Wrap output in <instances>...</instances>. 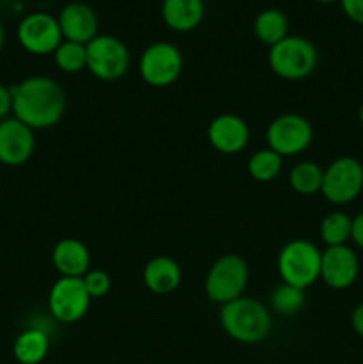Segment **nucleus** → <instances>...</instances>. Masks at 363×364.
<instances>
[{"instance_id":"nucleus-1","label":"nucleus","mask_w":363,"mask_h":364,"mask_svg":"<svg viewBox=\"0 0 363 364\" xmlns=\"http://www.w3.org/2000/svg\"><path fill=\"white\" fill-rule=\"evenodd\" d=\"M13 114L32 130H46L63 119L66 95L53 78L34 75L11 85Z\"/></svg>"},{"instance_id":"nucleus-2","label":"nucleus","mask_w":363,"mask_h":364,"mask_svg":"<svg viewBox=\"0 0 363 364\" xmlns=\"http://www.w3.org/2000/svg\"><path fill=\"white\" fill-rule=\"evenodd\" d=\"M219 322L224 333L238 343H260L270 333V313L262 302L249 297H238L221 306Z\"/></svg>"},{"instance_id":"nucleus-3","label":"nucleus","mask_w":363,"mask_h":364,"mask_svg":"<svg viewBox=\"0 0 363 364\" xmlns=\"http://www.w3.org/2000/svg\"><path fill=\"white\" fill-rule=\"evenodd\" d=\"M269 66L285 80H301L313 73L319 60L315 45L302 36H287L269 48Z\"/></svg>"},{"instance_id":"nucleus-4","label":"nucleus","mask_w":363,"mask_h":364,"mask_svg":"<svg viewBox=\"0 0 363 364\" xmlns=\"http://www.w3.org/2000/svg\"><path fill=\"white\" fill-rule=\"evenodd\" d=\"M322 252L305 238H295L281 247L278 256V272L283 283L306 290L320 277Z\"/></svg>"},{"instance_id":"nucleus-5","label":"nucleus","mask_w":363,"mask_h":364,"mask_svg":"<svg viewBox=\"0 0 363 364\" xmlns=\"http://www.w3.org/2000/svg\"><path fill=\"white\" fill-rule=\"evenodd\" d=\"M248 265L238 255H224L210 267L205 277L206 297L217 304H228L242 297L248 284Z\"/></svg>"},{"instance_id":"nucleus-6","label":"nucleus","mask_w":363,"mask_h":364,"mask_svg":"<svg viewBox=\"0 0 363 364\" xmlns=\"http://www.w3.org/2000/svg\"><path fill=\"white\" fill-rule=\"evenodd\" d=\"M88 66L100 80H117L130 66V52L121 39L109 34H98L85 45Z\"/></svg>"},{"instance_id":"nucleus-7","label":"nucleus","mask_w":363,"mask_h":364,"mask_svg":"<svg viewBox=\"0 0 363 364\" xmlns=\"http://www.w3.org/2000/svg\"><path fill=\"white\" fill-rule=\"evenodd\" d=\"M184 70V57L178 46L167 41L148 45L139 60L142 80L152 87H167L180 78Z\"/></svg>"},{"instance_id":"nucleus-8","label":"nucleus","mask_w":363,"mask_h":364,"mask_svg":"<svg viewBox=\"0 0 363 364\" xmlns=\"http://www.w3.org/2000/svg\"><path fill=\"white\" fill-rule=\"evenodd\" d=\"M363 191V166L352 156H340L324 169V198L333 205L352 203Z\"/></svg>"},{"instance_id":"nucleus-9","label":"nucleus","mask_w":363,"mask_h":364,"mask_svg":"<svg viewBox=\"0 0 363 364\" xmlns=\"http://www.w3.org/2000/svg\"><path fill=\"white\" fill-rule=\"evenodd\" d=\"M18 43L32 55H50L64 41L59 21L56 16L43 11L21 18L16 28Z\"/></svg>"},{"instance_id":"nucleus-10","label":"nucleus","mask_w":363,"mask_h":364,"mask_svg":"<svg viewBox=\"0 0 363 364\" xmlns=\"http://www.w3.org/2000/svg\"><path fill=\"white\" fill-rule=\"evenodd\" d=\"M269 149L280 156H292L302 153L313 141V128L306 117L299 114H281L267 127Z\"/></svg>"},{"instance_id":"nucleus-11","label":"nucleus","mask_w":363,"mask_h":364,"mask_svg":"<svg viewBox=\"0 0 363 364\" xmlns=\"http://www.w3.org/2000/svg\"><path fill=\"white\" fill-rule=\"evenodd\" d=\"M91 297L85 291L82 277H63L53 283L48 294V309L53 318L63 323H75L88 313Z\"/></svg>"},{"instance_id":"nucleus-12","label":"nucleus","mask_w":363,"mask_h":364,"mask_svg":"<svg viewBox=\"0 0 363 364\" xmlns=\"http://www.w3.org/2000/svg\"><path fill=\"white\" fill-rule=\"evenodd\" d=\"M36 148L34 130L16 117L0 121V164L21 166L32 156Z\"/></svg>"},{"instance_id":"nucleus-13","label":"nucleus","mask_w":363,"mask_h":364,"mask_svg":"<svg viewBox=\"0 0 363 364\" xmlns=\"http://www.w3.org/2000/svg\"><path fill=\"white\" fill-rule=\"evenodd\" d=\"M359 274V259L349 245L327 247L320 258V279L333 290L352 287Z\"/></svg>"},{"instance_id":"nucleus-14","label":"nucleus","mask_w":363,"mask_h":364,"mask_svg":"<svg viewBox=\"0 0 363 364\" xmlns=\"http://www.w3.org/2000/svg\"><path fill=\"white\" fill-rule=\"evenodd\" d=\"M63 39L80 45H88L91 39L98 36V16L89 4L70 2L60 9L59 16Z\"/></svg>"},{"instance_id":"nucleus-15","label":"nucleus","mask_w":363,"mask_h":364,"mask_svg":"<svg viewBox=\"0 0 363 364\" xmlns=\"http://www.w3.org/2000/svg\"><path fill=\"white\" fill-rule=\"evenodd\" d=\"M209 141L219 153L235 155L248 146L249 127L235 114H221L209 124Z\"/></svg>"},{"instance_id":"nucleus-16","label":"nucleus","mask_w":363,"mask_h":364,"mask_svg":"<svg viewBox=\"0 0 363 364\" xmlns=\"http://www.w3.org/2000/svg\"><path fill=\"white\" fill-rule=\"evenodd\" d=\"M52 262L63 277H84L91 267V256L80 240L63 238L53 247Z\"/></svg>"},{"instance_id":"nucleus-17","label":"nucleus","mask_w":363,"mask_h":364,"mask_svg":"<svg viewBox=\"0 0 363 364\" xmlns=\"http://www.w3.org/2000/svg\"><path fill=\"white\" fill-rule=\"evenodd\" d=\"M162 21L174 32H191L199 27L205 18L203 0H162Z\"/></svg>"},{"instance_id":"nucleus-18","label":"nucleus","mask_w":363,"mask_h":364,"mask_svg":"<svg viewBox=\"0 0 363 364\" xmlns=\"http://www.w3.org/2000/svg\"><path fill=\"white\" fill-rule=\"evenodd\" d=\"M146 288L152 294L167 295L177 290L182 283V269L173 258L167 256H157L149 259L142 272Z\"/></svg>"},{"instance_id":"nucleus-19","label":"nucleus","mask_w":363,"mask_h":364,"mask_svg":"<svg viewBox=\"0 0 363 364\" xmlns=\"http://www.w3.org/2000/svg\"><path fill=\"white\" fill-rule=\"evenodd\" d=\"M50 350V338L45 331L32 329L23 331L20 336L14 340L13 354L20 364H39L46 358Z\"/></svg>"},{"instance_id":"nucleus-20","label":"nucleus","mask_w":363,"mask_h":364,"mask_svg":"<svg viewBox=\"0 0 363 364\" xmlns=\"http://www.w3.org/2000/svg\"><path fill=\"white\" fill-rule=\"evenodd\" d=\"M253 32L263 45L274 46L288 36V18L280 9H263L253 21Z\"/></svg>"},{"instance_id":"nucleus-21","label":"nucleus","mask_w":363,"mask_h":364,"mask_svg":"<svg viewBox=\"0 0 363 364\" xmlns=\"http://www.w3.org/2000/svg\"><path fill=\"white\" fill-rule=\"evenodd\" d=\"M324 180V169L315 162H299L295 164L288 174V183L292 191L301 196H312L320 192Z\"/></svg>"},{"instance_id":"nucleus-22","label":"nucleus","mask_w":363,"mask_h":364,"mask_svg":"<svg viewBox=\"0 0 363 364\" xmlns=\"http://www.w3.org/2000/svg\"><path fill=\"white\" fill-rule=\"evenodd\" d=\"M352 233V219L344 212H331L320 223V238L327 247L347 245Z\"/></svg>"},{"instance_id":"nucleus-23","label":"nucleus","mask_w":363,"mask_h":364,"mask_svg":"<svg viewBox=\"0 0 363 364\" xmlns=\"http://www.w3.org/2000/svg\"><path fill=\"white\" fill-rule=\"evenodd\" d=\"M281 166H283V156L278 155L273 149L265 148L260 151L253 153L251 159L248 160V173L253 180L262 181H273L281 173Z\"/></svg>"},{"instance_id":"nucleus-24","label":"nucleus","mask_w":363,"mask_h":364,"mask_svg":"<svg viewBox=\"0 0 363 364\" xmlns=\"http://www.w3.org/2000/svg\"><path fill=\"white\" fill-rule=\"evenodd\" d=\"M305 290L288 283H280L270 294V308L281 316L298 315L305 308Z\"/></svg>"},{"instance_id":"nucleus-25","label":"nucleus","mask_w":363,"mask_h":364,"mask_svg":"<svg viewBox=\"0 0 363 364\" xmlns=\"http://www.w3.org/2000/svg\"><path fill=\"white\" fill-rule=\"evenodd\" d=\"M53 60H56L57 68L64 73H80L88 66V55H85V45L80 43L66 41L64 39L57 50L53 52Z\"/></svg>"},{"instance_id":"nucleus-26","label":"nucleus","mask_w":363,"mask_h":364,"mask_svg":"<svg viewBox=\"0 0 363 364\" xmlns=\"http://www.w3.org/2000/svg\"><path fill=\"white\" fill-rule=\"evenodd\" d=\"M82 283H84L85 291H88L91 299L105 297L110 290V276L105 270L89 269L84 274V277H82Z\"/></svg>"},{"instance_id":"nucleus-27","label":"nucleus","mask_w":363,"mask_h":364,"mask_svg":"<svg viewBox=\"0 0 363 364\" xmlns=\"http://www.w3.org/2000/svg\"><path fill=\"white\" fill-rule=\"evenodd\" d=\"M338 4L349 20L363 25V0H338Z\"/></svg>"},{"instance_id":"nucleus-28","label":"nucleus","mask_w":363,"mask_h":364,"mask_svg":"<svg viewBox=\"0 0 363 364\" xmlns=\"http://www.w3.org/2000/svg\"><path fill=\"white\" fill-rule=\"evenodd\" d=\"M11 112H13V95H11V87L0 84V121L7 119Z\"/></svg>"},{"instance_id":"nucleus-29","label":"nucleus","mask_w":363,"mask_h":364,"mask_svg":"<svg viewBox=\"0 0 363 364\" xmlns=\"http://www.w3.org/2000/svg\"><path fill=\"white\" fill-rule=\"evenodd\" d=\"M351 240L354 242V245H358L359 249H363V212L352 219V233Z\"/></svg>"},{"instance_id":"nucleus-30","label":"nucleus","mask_w":363,"mask_h":364,"mask_svg":"<svg viewBox=\"0 0 363 364\" xmlns=\"http://www.w3.org/2000/svg\"><path fill=\"white\" fill-rule=\"evenodd\" d=\"M351 326H352V329H354V333L358 334L359 338H363V302L352 309Z\"/></svg>"},{"instance_id":"nucleus-31","label":"nucleus","mask_w":363,"mask_h":364,"mask_svg":"<svg viewBox=\"0 0 363 364\" xmlns=\"http://www.w3.org/2000/svg\"><path fill=\"white\" fill-rule=\"evenodd\" d=\"M4 46V27H2V21H0V50Z\"/></svg>"},{"instance_id":"nucleus-32","label":"nucleus","mask_w":363,"mask_h":364,"mask_svg":"<svg viewBox=\"0 0 363 364\" xmlns=\"http://www.w3.org/2000/svg\"><path fill=\"white\" fill-rule=\"evenodd\" d=\"M358 117H359V123L363 124V103H362V107H359V112H358Z\"/></svg>"},{"instance_id":"nucleus-33","label":"nucleus","mask_w":363,"mask_h":364,"mask_svg":"<svg viewBox=\"0 0 363 364\" xmlns=\"http://www.w3.org/2000/svg\"><path fill=\"white\" fill-rule=\"evenodd\" d=\"M315 2H319V4H335V2H338V0H315Z\"/></svg>"}]
</instances>
